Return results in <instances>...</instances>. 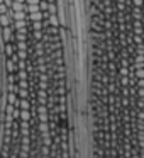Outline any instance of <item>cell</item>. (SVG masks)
<instances>
[{
    "instance_id": "6da1fadb",
    "label": "cell",
    "mask_w": 144,
    "mask_h": 158,
    "mask_svg": "<svg viewBox=\"0 0 144 158\" xmlns=\"http://www.w3.org/2000/svg\"><path fill=\"white\" fill-rule=\"evenodd\" d=\"M0 0L5 112L0 158H71L65 38L56 0Z\"/></svg>"
}]
</instances>
